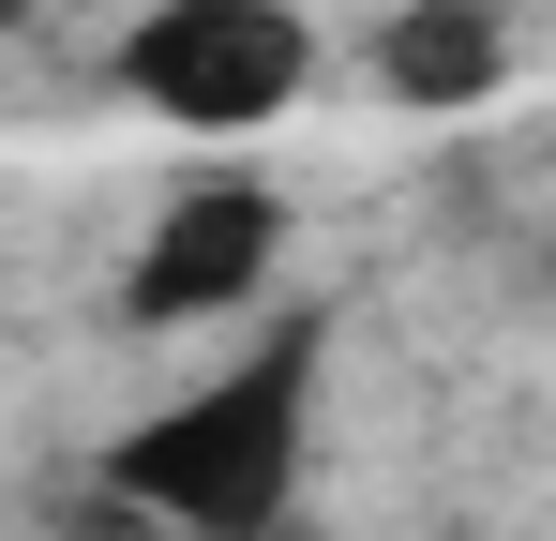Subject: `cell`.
I'll return each mask as SVG.
<instances>
[{"mask_svg":"<svg viewBox=\"0 0 556 541\" xmlns=\"http://www.w3.org/2000/svg\"><path fill=\"white\" fill-rule=\"evenodd\" d=\"M316 361L331 347L286 316L241 361L181 376L166 406H136L91 451V496L136 512V527H166V541H271L301 512V451H316Z\"/></svg>","mask_w":556,"mask_h":541,"instance_id":"6da1fadb","label":"cell"},{"mask_svg":"<svg viewBox=\"0 0 556 541\" xmlns=\"http://www.w3.org/2000/svg\"><path fill=\"white\" fill-rule=\"evenodd\" d=\"M316 76V30L301 0H151L121 30V90L166 121V136H271Z\"/></svg>","mask_w":556,"mask_h":541,"instance_id":"7a4b0ae2","label":"cell"},{"mask_svg":"<svg viewBox=\"0 0 556 541\" xmlns=\"http://www.w3.org/2000/svg\"><path fill=\"white\" fill-rule=\"evenodd\" d=\"M271 270H286V196L241 180V166H211V180H181V196L151 211V241L121 270V316H136V331H211V316H241Z\"/></svg>","mask_w":556,"mask_h":541,"instance_id":"3957f363","label":"cell"},{"mask_svg":"<svg viewBox=\"0 0 556 541\" xmlns=\"http://www.w3.org/2000/svg\"><path fill=\"white\" fill-rule=\"evenodd\" d=\"M376 76L452 121V105H481V90H511V15H496V0H391Z\"/></svg>","mask_w":556,"mask_h":541,"instance_id":"277c9868","label":"cell"}]
</instances>
